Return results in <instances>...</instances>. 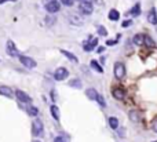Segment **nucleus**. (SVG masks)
I'll list each match as a JSON object with an SVG mask.
<instances>
[{"mask_svg": "<svg viewBox=\"0 0 157 142\" xmlns=\"http://www.w3.org/2000/svg\"><path fill=\"white\" fill-rule=\"evenodd\" d=\"M78 11L84 15H91L92 11H94V7H92L91 2L84 0V2H80V4H78Z\"/></svg>", "mask_w": 157, "mask_h": 142, "instance_id": "nucleus-1", "label": "nucleus"}, {"mask_svg": "<svg viewBox=\"0 0 157 142\" xmlns=\"http://www.w3.org/2000/svg\"><path fill=\"white\" fill-rule=\"evenodd\" d=\"M113 73H115V77L121 80V79L125 76V65L123 62H116L115 68H113Z\"/></svg>", "mask_w": 157, "mask_h": 142, "instance_id": "nucleus-2", "label": "nucleus"}, {"mask_svg": "<svg viewBox=\"0 0 157 142\" xmlns=\"http://www.w3.org/2000/svg\"><path fill=\"white\" fill-rule=\"evenodd\" d=\"M59 8H61V3H59V0H50V2H47V4H46V11L48 14L58 13Z\"/></svg>", "mask_w": 157, "mask_h": 142, "instance_id": "nucleus-3", "label": "nucleus"}, {"mask_svg": "<svg viewBox=\"0 0 157 142\" xmlns=\"http://www.w3.org/2000/svg\"><path fill=\"white\" fill-rule=\"evenodd\" d=\"M20 58V62L25 66V68L28 69H33V68H36V61L33 58H30V57H26V55H20L18 57Z\"/></svg>", "mask_w": 157, "mask_h": 142, "instance_id": "nucleus-4", "label": "nucleus"}, {"mask_svg": "<svg viewBox=\"0 0 157 142\" xmlns=\"http://www.w3.org/2000/svg\"><path fill=\"white\" fill-rule=\"evenodd\" d=\"M68 76H69V71L66 68H63V66L58 68L55 72H54V79H55L57 81L65 80V79H68Z\"/></svg>", "mask_w": 157, "mask_h": 142, "instance_id": "nucleus-5", "label": "nucleus"}, {"mask_svg": "<svg viewBox=\"0 0 157 142\" xmlns=\"http://www.w3.org/2000/svg\"><path fill=\"white\" fill-rule=\"evenodd\" d=\"M6 51H7V54H8V57H13V58L20 57V51L17 50V47H15V44H14L13 40H8V42H7Z\"/></svg>", "mask_w": 157, "mask_h": 142, "instance_id": "nucleus-6", "label": "nucleus"}, {"mask_svg": "<svg viewBox=\"0 0 157 142\" xmlns=\"http://www.w3.org/2000/svg\"><path fill=\"white\" fill-rule=\"evenodd\" d=\"M43 132V123L40 119H35L32 123V134L35 137H39Z\"/></svg>", "mask_w": 157, "mask_h": 142, "instance_id": "nucleus-7", "label": "nucleus"}, {"mask_svg": "<svg viewBox=\"0 0 157 142\" xmlns=\"http://www.w3.org/2000/svg\"><path fill=\"white\" fill-rule=\"evenodd\" d=\"M97 46H98V39H91V37H90L88 42H84L83 50H84V51H92Z\"/></svg>", "mask_w": 157, "mask_h": 142, "instance_id": "nucleus-8", "label": "nucleus"}, {"mask_svg": "<svg viewBox=\"0 0 157 142\" xmlns=\"http://www.w3.org/2000/svg\"><path fill=\"white\" fill-rule=\"evenodd\" d=\"M15 95H17V98H18V101H21V102H23V103H29L30 101H32V98H30L29 95L22 90H17Z\"/></svg>", "mask_w": 157, "mask_h": 142, "instance_id": "nucleus-9", "label": "nucleus"}, {"mask_svg": "<svg viewBox=\"0 0 157 142\" xmlns=\"http://www.w3.org/2000/svg\"><path fill=\"white\" fill-rule=\"evenodd\" d=\"M147 22L157 26V11L154 7H152L150 10H149V13H147Z\"/></svg>", "mask_w": 157, "mask_h": 142, "instance_id": "nucleus-10", "label": "nucleus"}, {"mask_svg": "<svg viewBox=\"0 0 157 142\" xmlns=\"http://www.w3.org/2000/svg\"><path fill=\"white\" fill-rule=\"evenodd\" d=\"M112 95H113V98L115 99H119V101H121V99H124L125 98V91L123 90V88H113L112 90Z\"/></svg>", "mask_w": 157, "mask_h": 142, "instance_id": "nucleus-11", "label": "nucleus"}, {"mask_svg": "<svg viewBox=\"0 0 157 142\" xmlns=\"http://www.w3.org/2000/svg\"><path fill=\"white\" fill-rule=\"evenodd\" d=\"M0 95L7 98H13V90L8 86H0Z\"/></svg>", "mask_w": 157, "mask_h": 142, "instance_id": "nucleus-12", "label": "nucleus"}, {"mask_svg": "<svg viewBox=\"0 0 157 142\" xmlns=\"http://www.w3.org/2000/svg\"><path fill=\"white\" fill-rule=\"evenodd\" d=\"M69 22L72 24V25H76V26L83 25V20L78 15H75V14H70V15H69Z\"/></svg>", "mask_w": 157, "mask_h": 142, "instance_id": "nucleus-13", "label": "nucleus"}, {"mask_svg": "<svg viewBox=\"0 0 157 142\" xmlns=\"http://www.w3.org/2000/svg\"><path fill=\"white\" fill-rule=\"evenodd\" d=\"M132 42H134L135 46H143L145 44V35L137 33V35L134 36V39H132Z\"/></svg>", "mask_w": 157, "mask_h": 142, "instance_id": "nucleus-14", "label": "nucleus"}, {"mask_svg": "<svg viewBox=\"0 0 157 142\" xmlns=\"http://www.w3.org/2000/svg\"><path fill=\"white\" fill-rule=\"evenodd\" d=\"M50 112H51V116L54 117V120H55V121H59V117H61V115H59V108L57 106V105H51Z\"/></svg>", "mask_w": 157, "mask_h": 142, "instance_id": "nucleus-15", "label": "nucleus"}, {"mask_svg": "<svg viewBox=\"0 0 157 142\" xmlns=\"http://www.w3.org/2000/svg\"><path fill=\"white\" fill-rule=\"evenodd\" d=\"M128 117H130L131 121H134V123H138L139 120H141V115H139V112H138V110H130V113H128Z\"/></svg>", "mask_w": 157, "mask_h": 142, "instance_id": "nucleus-16", "label": "nucleus"}, {"mask_svg": "<svg viewBox=\"0 0 157 142\" xmlns=\"http://www.w3.org/2000/svg\"><path fill=\"white\" fill-rule=\"evenodd\" d=\"M85 95H87L91 101H97V98H98L99 94L97 93L95 88H88V90H85Z\"/></svg>", "mask_w": 157, "mask_h": 142, "instance_id": "nucleus-17", "label": "nucleus"}, {"mask_svg": "<svg viewBox=\"0 0 157 142\" xmlns=\"http://www.w3.org/2000/svg\"><path fill=\"white\" fill-rule=\"evenodd\" d=\"M61 52H62V54L65 55V57H66V58H68V59H70V61H72V62H75V64H77V62H78V58H77V57H76L75 54H72V52L66 51V50H61Z\"/></svg>", "mask_w": 157, "mask_h": 142, "instance_id": "nucleus-18", "label": "nucleus"}, {"mask_svg": "<svg viewBox=\"0 0 157 142\" xmlns=\"http://www.w3.org/2000/svg\"><path fill=\"white\" fill-rule=\"evenodd\" d=\"M108 17H109V20L110 21H119V18H120V13H119L117 10H115V8H112V10L109 11Z\"/></svg>", "mask_w": 157, "mask_h": 142, "instance_id": "nucleus-19", "label": "nucleus"}, {"mask_svg": "<svg viewBox=\"0 0 157 142\" xmlns=\"http://www.w3.org/2000/svg\"><path fill=\"white\" fill-rule=\"evenodd\" d=\"M130 14L132 17H138V15H141V3H137L130 10Z\"/></svg>", "mask_w": 157, "mask_h": 142, "instance_id": "nucleus-20", "label": "nucleus"}, {"mask_svg": "<svg viewBox=\"0 0 157 142\" xmlns=\"http://www.w3.org/2000/svg\"><path fill=\"white\" fill-rule=\"evenodd\" d=\"M108 121H109V126H110L113 130H117L119 128V119H117V117L110 116L108 119Z\"/></svg>", "mask_w": 157, "mask_h": 142, "instance_id": "nucleus-21", "label": "nucleus"}, {"mask_svg": "<svg viewBox=\"0 0 157 142\" xmlns=\"http://www.w3.org/2000/svg\"><path fill=\"white\" fill-rule=\"evenodd\" d=\"M145 46H146V47H149V49H153L154 46H156L154 40L152 39L149 35H145Z\"/></svg>", "mask_w": 157, "mask_h": 142, "instance_id": "nucleus-22", "label": "nucleus"}, {"mask_svg": "<svg viewBox=\"0 0 157 142\" xmlns=\"http://www.w3.org/2000/svg\"><path fill=\"white\" fill-rule=\"evenodd\" d=\"M90 65H91V68L94 69V71H97L98 73H103V69H102V66L97 61H95V59H92V61L90 62Z\"/></svg>", "mask_w": 157, "mask_h": 142, "instance_id": "nucleus-23", "label": "nucleus"}, {"mask_svg": "<svg viewBox=\"0 0 157 142\" xmlns=\"http://www.w3.org/2000/svg\"><path fill=\"white\" fill-rule=\"evenodd\" d=\"M69 86L70 87H76V88H82V81L78 80V79H75V80L69 81Z\"/></svg>", "mask_w": 157, "mask_h": 142, "instance_id": "nucleus-24", "label": "nucleus"}, {"mask_svg": "<svg viewBox=\"0 0 157 142\" xmlns=\"http://www.w3.org/2000/svg\"><path fill=\"white\" fill-rule=\"evenodd\" d=\"M28 113H29L30 116H35V117H36L37 115H39V109H37L36 106H29V108H28Z\"/></svg>", "mask_w": 157, "mask_h": 142, "instance_id": "nucleus-25", "label": "nucleus"}, {"mask_svg": "<svg viewBox=\"0 0 157 142\" xmlns=\"http://www.w3.org/2000/svg\"><path fill=\"white\" fill-rule=\"evenodd\" d=\"M97 30H98V35L101 36H108V30H106V28L102 25H98L97 26Z\"/></svg>", "mask_w": 157, "mask_h": 142, "instance_id": "nucleus-26", "label": "nucleus"}, {"mask_svg": "<svg viewBox=\"0 0 157 142\" xmlns=\"http://www.w3.org/2000/svg\"><path fill=\"white\" fill-rule=\"evenodd\" d=\"M97 101H98V103H99V105H101L102 108H105V106H106V102H105V99H103V97H102V95H98Z\"/></svg>", "mask_w": 157, "mask_h": 142, "instance_id": "nucleus-27", "label": "nucleus"}, {"mask_svg": "<svg viewBox=\"0 0 157 142\" xmlns=\"http://www.w3.org/2000/svg\"><path fill=\"white\" fill-rule=\"evenodd\" d=\"M59 2H61L63 6H68V7L73 6V0H59Z\"/></svg>", "mask_w": 157, "mask_h": 142, "instance_id": "nucleus-28", "label": "nucleus"}, {"mask_svg": "<svg viewBox=\"0 0 157 142\" xmlns=\"http://www.w3.org/2000/svg\"><path fill=\"white\" fill-rule=\"evenodd\" d=\"M46 22L48 24V25H54V24H55V18H54V17H52V18H51V17H47Z\"/></svg>", "mask_w": 157, "mask_h": 142, "instance_id": "nucleus-29", "label": "nucleus"}, {"mask_svg": "<svg viewBox=\"0 0 157 142\" xmlns=\"http://www.w3.org/2000/svg\"><path fill=\"white\" fill-rule=\"evenodd\" d=\"M131 25H132V21H131V20H125L124 22L121 24V26H123V28H128V26H131Z\"/></svg>", "mask_w": 157, "mask_h": 142, "instance_id": "nucleus-30", "label": "nucleus"}, {"mask_svg": "<svg viewBox=\"0 0 157 142\" xmlns=\"http://www.w3.org/2000/svg\"><path fill=\"white\" fill-rule=\"evenodd\" d=\"M117 40L119 39H116V40H108V42H106V46H115V44H117Z\"/></svg>", "mask_w": 157, "mask_h": 142, "instance_id": "nucleus-31", "label": "nucleus"}, {"mask_svg": "<svg viewBox=\"0 0 157 142\" xmlns=\"http://www.w3.org/2000/svg\"><path fill=\"white\" fill-rule=\"evenodd\" d=\"M54 142H65V139H63V137H62V135H58V137H55Z\"/></svg>", "mask_w": 157, "mask_h": 142, "instance_id": "nucleus-32", "label": "nucleus"}, {"mask_svg": "<svg viewBox=\"0 0 157 142\" xmlns=\"http://www.w3.org/2000/svg\"><path fill=\"white\" fill-rule=\"evenodd\" d=\"M152 128H153V131H154V132H157V119L154 120L153 123H152Z\"/></svg>", "mask_w": 157, "mask_h": 142, "instance_id": "nucleus-33", "label": "nucleus"}, {"mask_svg": "<svg viewBox=\"0 0 157 142\" xmlns=\"http://www.w3.org/2000/svg\"><path fill=\"white\" fill-rule=\"evenodd\" d=\"M117 132L120 134V137H124V134H125V132H124V128H120V131H117Z\"/></svg>", "mask_w": 157, "mask_h": 142, "instance_id": "nucleus-34", "label": "nucleus"}, {"mask_svg": "<svg viewBox=\"0 0 157 142\" xmlns=\"http://www.w3.org/2000/svg\"><path fill=\"white\" fill-rule=\"evenodd\" d=\"M6 2H10V0H0V4H3V3H6ZM11 2H14V0H11Z\"/></svg>", "mask_w": 157, "mask_h": 142, "instance_id": "nucleus-35", "label": "nucleus"}, {"mask_svg": "<svg viewBox=\"0 0 157 142\" xmlns=\"http://www.w3.org/2000/svg\"><path fill=\"white\" fill-rule=\"evenodd\" d=\"M33 142H40V141H33Z\"/></svg>", "mask_w": 157, "mask_h": 142, "instance_id": "nucleus-36", "label": "nucleus"}, {"mask_svg": "<svg viewBox=\"0 0 157 142\" xmlns=\"http://www.w3.org/2000/svg\"><path fill=\"white\" fill-rule=\"evenodd\" d=\"M156 32H157V26H156Z\"/></svg>", "mask_w": 157, "mask_h": 142, "instance_id": "nucleus-37", "label": "nucleus"}, {"mask_svg": "<svg viewBox=\"0 0 157 142\" xmlns=\"http://www.w3.org/2000/svg\"><path fill=\"white\" fill-rule=\"evenodd\" d=\"M80 2H84V0H80Z\"/></svg>", "mask_w": 157, "mask_h": 142, "instance_id": "nucleus-38", "label": "nucleus"}]
</instances>
